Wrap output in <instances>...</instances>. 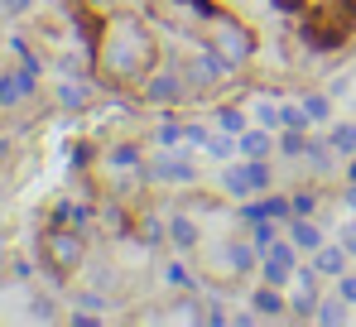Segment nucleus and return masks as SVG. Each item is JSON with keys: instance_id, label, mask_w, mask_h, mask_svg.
Segmentation results:
<instances>
[{"instance_id": "nucleus-1", "label": "nucleus", "mask_w": 356, "mask_h": 327, "mask_svg": "<svg viewBox=\"0 0 356 327\" xmlns=\"http://www.w3.org/2000/svg\"><path fill=\"white\" fill-rule=\"evenodd\" d=\"M164 63V44H159V24L149 19V10H111L97 34H92V63L87 72L120 97H135L140 82Z\"/></svg>"}, {"instance_id": "nucleus-2", "label": "nucleus", "mask_w": 356, "mask_h": 327, "mask_svg": "<svg viewBox=\"0 0 356 327\" xmlns=\"http://www.w3.org/2000/svg\"><path fill=\"white\" fill-rule=\"evenodd\" d=\"M197 39H202L212 54H222L236 72H245V67L260 58V34H255V24L241 19L236 10H227V5H217V10L207 15V24L197 29Z\"/></svg>"}, {"instance_id": "nucleus-3", "label": "nucleus", "mask_w": 356, "mask_h": 327, "mask_svg": "<svg viewBox=\"0 0 356 327\" xmlns=\"http://www.w3.org/2000/svg\"><path fill=\"white\" fill-rule=\"evenodd\" d=\"M39 260L49 265L54 279H67V274H77L87 265V236L77 231V226H44V236H39Z\"/></svg>"}, {"instance_id": "nucleus-4", "label": "nucleus", "mask_w": 356, "mask_h": 327, "mask_svg": "<svg viewBox=\"0 0 356 327\" xmlns=\"http://www.w3.org/2000/svg\"><path fill=\"white\" fill-rule=\"evenodd\" d=\"M183 77H188V97H222V92L232 87L236 67H232L222 54H212V49L197 39V49L183 58Z\"/></svg>"}, {"instance_id": "nucleus-5", "label": "nucleus", "mask_w": 356, "mask_h": 327, "mask_svg": "<svg viewBox=\"0 0 356 327\" xmlns=\"http://www.w3.org/2000/svg\"><path fill=\"white\" fill-rule=\"evenodd\" d=\"M135 102L149 111H174L188 102V77H183V63H159L145 82H140V92H135Z\"/></svg>"}, {"instance_id": "nucleus-6", "label": "nucleus", "mask_w": 356, "mask_h": 327, "mask_svg": "<svg viewBox=\"0 0 356 327\" xmlns=\"http://www.w3.org/2000/svg\"><path fill=\"white\" fill-rule=\"evenodd\" d=\"M217 5L222 0H149V19L174 29V34H197Z\"/></svg>"}, {"instance_id": "nucleus-7", "label": "nucleus", "mask_w": 356, "mask_h": 327, "mask_svg": "<svg viewBox=\"0 0 356 327\" xmlns=\"http://www.w3.org/2000/svg\"><path fill=\"white\" fill-rule=\"evenodd\" d=\"M275 188V173H270V159H241L232 168H222V193L232 202H245V198H260Z\"/></svg>"}, {"instance_id": "nucleus-8", "label": "nucleus", "mask_w": 356, "mask_h": 327, "mask_svg": "<svg viewBox=\"0 0 356 327\" xmlns=\"http://www.w3.org/2000/svg\"><path fill=\"white\" fill-rule=\"evenodd\" d=\"M197 178V164L188 159V150L174 145V150H159L145 159V183H193Z\"/></svg>"}, {"instance_id": "nucleus-9", "label": "nucleus", "mask_w": 356, "mask_h": 327, "mask_svg": "<svg viewBox=\"0 0 356 327\" xmlns=\"http://www.w3.org/2000/svg\"><path fill=\"white\" fill-rule=\"evenodd\" d=\"M298 255H303V250H298L294 241H289V236H280V241L260 255V279H265V284L289 289V284H294V274H298Z\"/></svg>"}, {"instance_id": "nucleus-10", "label": "nucleus", "mask_w": 356, "mask_h": 327, "mask_svg": "<svg viewBox=\"0 0 356 327\" xmlns=\"http://www.w3.org/2000/svg\"><path fill=\"white\" fill-rule=\"evenodd\" d=\"M222 265H227V279H245V274H260V246L241 231L232 241H222Z\"/></svg>"}, {"instance_id": "nucleus-11", "label": "nucleus", "mask_w": 356, "mask_h": 327, "mask_svg": "<svg viewBox=\"0 0 356 327\" xmlns=\"http://www.w3.org/2000/svg\"><path fill=\"white\" fill-rule=\"evenodd\" d=\"M250 308L260 313V323H289V289L260 279V284L250 289Z\"/></svg>"}, {"instance_id": "nucleus-12", "label": "nucleus", "mask_w": 356, "mask_h": 327, "mask_svg": "<svg viewBox=\"0 0 356 327\" xmlns=\"http://www.w3.org/2000/svg\"><path fill=\"white\" fill-rule=\"evenodd\" d=\"M34 92H39V72H29V67H5L0 72V106L5 111L24 106Z\"/></svg>"}, {"instance_id": "nucleus-13", "label": "nucleus", "mask_w": 356, "mask_h": 327, "mask_svg": "<svg viewBox=\"0 0 356 327\" xmlns=\"http://www.w3.org/2000/svg\"><path fill=\"white\" fill-rule=\"evenodd\" d=\"M145 159H149V154H145L140 145H111V150L102 154V164H106L111 173H130V178H140V183H145Z\"/></svg>"}, {"instance_id": "nucleus-14", "label": "nucleus", "mask_w": 356, "mask_h": 327, "mask_svg": "<svg viewBox=\"0 0 356 327\" xmlns=\"http://www.w3.org/2000/svg\"><path fill=\"white\" fill-rule=\"evenodd\" d=\"M284 236L294 241V246L303 250V255H313L318 246H327V236H323V226H318L313 217H289V221H284Z\"/></svg>"}, {"instance_id": "nucleus-15", "label": "nucleus", "mask_w": 356, "mask_h": 327, "mask_svg": "<svg viewBox=\"0 0 356 327\" xmlns=\"http://www.w3.org/2000/svg\"><path fill=\"white\" fill-rule=\"evenodd\" d=\"M236 154L241 159H270V154H275V130H265V125L241 130L236 135Z\"/></svg>"}, {"instance_id": "nucleus-16", "label": "nucleus", "mask_w": 356, "mask_h": 327, "mask_svg": "<svg viewBox=\"0 0 356 327\" xmlns=\"http://www.w3.org/2000/svg\"><path fill=\"white\" fill-rule=\"evenodd\" d=\"M169 246H174L178 255L197 250V246H202V226L188 217V212H174V217H169Z\"/></svg>"}, {"instance_id": "nucleus-17", "label": "nucleus", "mask_w": 356, "mask_h": 327, "mask_svg": "<svg viewBox=\"0 0 356 327\" xmlns=\"http://www.w3.org/2000/svg\"><path fill=\"white\" fill-rule=\"evenodd\" d=\"M347 265H352V255H347V246H342V241H327V246H318V250H313V270L323 274V279L347 274Z\"/></svg>"}, {"instance_id": "nucleus-18", "label": "nucleus", "mask_w": 356, "mask_h": 327, "mask_svg": "<svg viewBox=\"0 0 356 327\" xmlns=\"http://www.w3.org/2000/svg\"><path fill=\"white\" fill-rule=\"evenodd\" d=\"M54 102H58V111H67V115H77V111H87V102H92V87L82 82V77H63L58 92H54Z\"/></svg>"}, {"instance_id": "nucleus-19", "label": "nucleus", "mask_w": 356, "mask_h": 327, "mask_svg": "<svg viewBox=\"0 0 356 327\" xmlns=\"http://www.w3.org/2000/svg\"><path fill=\"white\" fill-rule=\"evenodd\" d=\"M318 327H342L352 323V303L342 298V294H332V298H318V318H313Z\"/></svg>"}, {"instance_id": "nucleus-20", "label": "nucleus", "mask_w": 356, "mask_h": 327, "mask_svg": "<svg viewBox=\"0 0 356 327\" xmlns=\"http://www.w3.org/2000/svg\"><path fill=\"white\" fill-rule=\"evenodd\" d=\"M303 159H308V168L323 178V173H332V164H337V150L327 145V135L318 140V135H308V150H303Z\"/></svg>"}, {"instance_id": "nucleus-21", "label": "nucleus", "mask_w": 356, "mask_h": 327, "mask_svg": "<svg viewBox=\"0 0 356 327\" xmlns=\"http://www.w3.org/2000/svg\"><path fill=\"white\" fill-rule=\"evenodd\" d=\"M318 289H298L294 284V294H289V323H313L318 318Z\"/></svg>"}, {"instance_id": "nucleus-22", "label": "nucleus", "mask_w": 356, "mask_h": 327, "mask_svg": "<svg viewBox=\"0 0 356 327\" xmlns=\"http://www.w3.org/2000/svg\"><path fill=\"white\" fill-rule=\"evenodd\" d=\"M308 135H313V130H294V125L275 130V154H284V159H303V150H308Z\"/></svg>"}, {"instance_id": "nucleus-23", "label": "nucleus", "mask_w": 356, "mask_h": 327, "mask_svg": "<svg viewBox=\"0 0 356 327\" xmlns=\"http://www.w3.org/2000/svg\"><path fill=\"white\" fill-rule=\"evenodd\" d=\"M327 145L337 150V159H352L356 154V120H332L327 125Z\"/></svg>"}, {"instance_id": "nucleus-24", "label": "nucleus", "mask_w": 356, "mask_h": 327, "mask_svg": "<svg viewBox=\"0 0 356 327\" xmlns=\"http://www.w3.org/2000/svg\"><path fill=\"white\" fill-rule=\"evenodd\" d=\"M92 217H97V212H92V207H82V202H58L49 221H54V226H77V231H82Z\"/></svg>"}, {"instance_id": "nucleus-25", "label": "nucleus", "mask_w": 356, "mask_h": 327, "mask_svg": "<svg viewBox=\"0 0 356 327\" xmlns=\"http://www.w3.org/2000/svg\"><path fill=\"white\" fill-rule=\"evenodd\" d=\"M217 130H227V135H241V130H250V115H245V106L227 102V106L217 111Z\"/></svg>"}, {"instance_id": "nucleus-26", "label": "nucleus", "mask_w": 356, "mask_h": 327, "mask_svg": "<svg viewBox=\"0 0 356 327\" xmlns=\"http://www.w3.org/2000/svg\"><path fill=\"white\" fill-rule=\"evenodd\" d=\"M303 111H308L313 125H332V97L327 92H308L303 97Z\"/></svg>"}, {"instance_id": "nucleus-27", "label": "nucleus", "mask_w": 356, "mask_h": 327, "mask_svg": "<svg viewBox=\"0 0 356 327\" xmlns=\"http://www.w3.org/2000/svg\"><path fill=\"white\" fill-rule=\"evenodd\" d=\"M164 284H169V289H197V274L188 270L183 260H169V265H164Z\"/></svg>"}, {"instance_id": "nucleus-28", "label": "nucleus", "mask_w": 356, "mask_h": 327, "mask_svg": "<svg viewBox=\"0 0 356 327\" xmlns=\"http://www.w3.org/2000/svg\"><path fill=\"white\" fill-rule=\"evenodd\" d=\"M174 145H183V120L154 125V150H174Z\"/></svg>"}, {"instance_id": "nucleus-29", "label": "nucleus", "mask_w": 356, "mask_h": 327, "mask_svg": "<svg viewBox=\"0 0 356 327\" xmlns=\"http://www.w3.org/2000/svg\"><path fill=\"white\" fill-rule=\"evenodd\" d=\"M255 125L280 130V125H284V102H260V106H255Z\"/></svg>"}, {"instance_id": "nucleus-30", "label": "nucleus", "mask_w": 356, "mask_h": 327, "mask_svg": "<svg viewBox=\"0 0 356 327\" xmlns=\"http://www.w3.org/2000/svg\"><path fill=\"white\" fill-rule=\"evenodd\" d=\"M77 308H82V313H97V318H106L111 298H106V294H97V289H82V294H77Z\"/></svg>"}, {"instance_id": "nucleus-31", "label": "nucleus", "mask_w": 356, "mask_h": 327, "mask_svg": "<svg viewBox=\"0 0 356 327\" xmlns=\"http://www.w3.org/2000/svg\"><path fill=\"white\" fill-rule=\"evenodd\" d=\"M289 202H294V217H318V188L313 193L298 188V193H289Z\"/></svg>"}, {"instance_id": "nucleus-32", "label": "nucleus", "mask_w": 356, "mask_h": 327, "mask_svg": "<svg viewBox=\"0 0 356 327\" xmlns=\"http://www.w3.org/2000/svg\"><path fill=\"white\" fill-rule=\"evenodd\" d=\"M207 154H212V159H232V154H236V135L217 130V135L207 140Z\"/></svg>"}, {"instance_id": "nucleus-33", "label": "nucleus", "mask_w": 356, "mask_h": 327, "mask_svg": "<svg viewBox=\"0 0 356 327\" xmlns=\"http://www.w3.org/2000/svg\"><path fill=\"white\" fill-rule=\"evenodd\" d=\"M207 140H212V130H207V125H197V120H183V145H197V150H207Z\"/></svg>"}, {"instance_id": "nucleus-34", "label": "nucleus", "mask_w": 356, "mask_h": 327, "mask_svg": "<svg viewBox=\"0 0 356 327\" xmlns=\"http://www.w3.org/2000/svg\"><path fill=\"white\" fill-rule=\"evenodd\" d=\"M29 318H34V323H54V318H58V308H54V298H34V308H29Z\"/></svg>"}, {"instance_id": "nucleus-35", "label": "nucleus", "mask_w": 356, "mask_h": 327, "mask_svg": "<svg viewBox=\"0 0 356 327\" xmlns=\"http://www.w3.org/2000/svg\"><path fill=\"white\" fill-rule=\"evenodd\" d=\"M337 294H342V298H347V303H352V308H356V270L337 274Z\"/></svg>"}, {"instance_id": "nucleus-36", "label": "nucleus", "mask_w": 356, "mask_h": 327, "mask_svg": "<svg viewBox=\"0 0 356 327\" xmlns=\"http://www.w3.org/2000/svg\"><path fill=\"white\" fill-rule=\"evenodd\" d=\"M202 323H207V327H222V323H232V313H227L217 298H207V318H202Z\"/></svg>"}, {"instance_id": "nucleus-37", "label": "nucleus", "mask_w": 356, "mask_h": 327, "mask_svg": "<svg viewBox=\"0 0 356 327\" xmlns=\"http://www.w3.org/2000/svg\"><path fill=\"white\" fill-rule=\"evenodd\" d=\"M29 10H34V0H0V15H10V19L15 15H29Z\"/></svg>"}, {"instance_id": "nucleus-38", "label": "nucleus", "mask_w": 356, "mask_h": 327, "mask_svg": "<svg viewBox=\"0 0 356 327\" xmlns=\"http://www.w3.org/2000/svg\"><path fill=\"white\" fill-rule=\"evenodd\" d=\"M337 241L347 246V255H352V260H356V226H342V236H337Z\"/></svg>"}, {"instance_id": "nucleus-39", "label": "nucleus", "mask_w": 356, "mask_h": 327, "mask_svg": "<svg viewBox=\"0 0 356 327\" xmlns=\"http://www.w3.org/2000/svg\"><path fill=\"white\" fill-rule=\"evenodd\" d=\"M342 202H347V212L356 217V183H347V188H342Z\"/></svg>"}, {"instance_id": "nucleus-40", "label": "nucleus", "mask_w": 356, "mask_h": 327, "mask_svg": "<svg viewBox=\"0 0 356 327\" xmlns=\"http://www.w3.org/2000/svg\"><path fill=\"white\" fill-rule=\"evenodd\" d=\"M342 178H347V183H356V154H352V159H342Z\"/></svg>"}, {"instance_id": "nucleus-41", "label": "nucleus", "mask_w": 356, "mask_h": 327, "mask_svg": "<svg viewBox=\"0 0 356 327\" xmlns=\"http://www.w3.org/2000/svg\"><path fill=\"white\" fill-rule=\"evenodd\" d=\"M0 111H5V106H0Z\"/></svg>"}]
</instances>
